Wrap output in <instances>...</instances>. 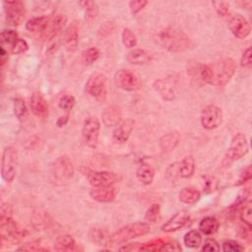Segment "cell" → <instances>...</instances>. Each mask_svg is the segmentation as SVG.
<instances>
[{"mask_svg":"<svg viewBox=\"0 0 252 252\" xmlns=\"http://www.w3.org/2000/svg\"><path fill=\"white\" fill-rule=\"evenodd\" d=\"M158 42L170 52H181L192 44L191 38L183 31L176 28H165L158 33Z\"/></svg>","mask_w":252,"mask_h":252,"instance_id":"1","label":"cell"},{"mask_svg":"<svg viewBox=\"0 0 252 252\" xmlns=\"http://www.w3.org/2000/svg\"><path fill=\"white\" fill-rule=\"evenodd\" d=\"M211 79L210 85L222 87L232 78L236 71L235 61L231 58H223L208 65Z\"/></svg>","mask_w":252,"mask_h":252,"instance_id":"2","label":"cell"},{"mask_svg":"<svg viewBox=\"0 0 252 252\" xmlns=\"http://www.w3.org/2000/svg\"><path fill=\"white\" fill-rule=\"evenodd\" d=\"M151 227L147 222H134L121 227L112 235L113 244H122L131 239L146 235L150 232Z\"/></svg>","mask_w":252,"mask_h":252,"instance_id":"3","label":"cell"},{"mask_svg":"<svg viewBox=\"0 0 252 252\" xmlns=\"http://www.w3.org/2000/svg\"><path fill=\"white\" fill-rule=\"evenodd\" d=\"M50 175L53 181L63 184L68 182L74 175L72 160L65 156L57 158L50 165Z\"/></svg>","mask_w":252,"mask_h":252,"instance_id":"4","label":"cell"},{"mask_svg":"<svg viewBox=\"0 0 252 252\" xmlns=\"http://www.w3.org/2000/svg\"><path fill=\"white\" fill-rule=\"evenodd\" d=\"M249 151V144L246 136L243 133L235 134L230 142V146L225 154L223 164L228 165L229 163L240 159Z\"/></svg>","mask_w":252,"mask_h":252,"instance_id":"5","label":"cell"},{"mask_svg":"<svg viewBox=\"0 0 252 252\" xmlns=\"http://www.w3.org/2000/svg\"><path fill=\"white\" fill-rule=\"evenodd\" d=\"M18 163V153L12 146L6 147L2 154L1 175L5 182L11 183L16 175Z\"/></svg>","mask_w":252,"mask_h":252,"instance_id":"6","label":"cell"},{"mask_svg":"<svg viewBox=\"0 0 252 252\" xmlns=\"http://www.w3.org/2000/svg\"><path fill=\"white\" fill-rule=\"evenodd\" d=\"M113 80L117 88L126 92H136L142 87V82L139 77L128 69L116 71Z\"/></svg>","mask_w":252,"mask_h":252,"instance_id":"7","label":"cell"},{"mask_svg":"<svg viewBox=\"0 0 252 252\" xmlns=\"http://www.w3.org/2000/svg\"><path fill=\"white\" fill-rule=\"evenodd\" d=\"M5 7V21L8 26L17 27L25 19L26 10L25 5L20 0L14 1H4Z\"/></svg>","mask_w":252,"mask_h":252,"instance_id":"8","label":"cell"},{"mask_svg":"<svg viewBox=\"0 0 252 252\" xmlns=\"http://www.w3.org/2000/svg\"><path fill=\"white\" fill-rule=\"evenodd\" d=\"M100 123L96 117H88L82 128V138L84 143L90 148H96L98 143Z\"/></svg>","mask_w":252,"mask_h":252,"instance_id":"9","label":"cell"},{"mask_svg":"<svg viewBox=\"0 0 252 252\" xmlns=\"http://www.w3.org/2000/svg\"><path fill=\"white\" fill-rule=\"evenodd\" d=\"M87 93L97 100H103L106 96V77L101 73L93 74L87 84Z\"/></svg>","mask_w":252,"mask_h":252,"instance_id":"10","label":"cell"},{"mask_svg":"<svg viewBox=\"0 0 252 252\" xmlns=\"http://www.w3.org/2000/svg\"><path fill=\"white\" fill-rule=\"evenodd\" d=\"M0 235L2 241L15 243L23 237V231L11 217L0 218Z\"/></svg>","mask_w":252,"mask_h":252,"instance_id":"11","label":"cell"},{"mask_svg":"<svg viewBox=\"0 0 252 252\" xmlns=\"http://www.w3.org/2000/svg\"><path fill=\"white\" fill-rule=\"evenodd\" d=\"M84 174L86 175L89 183L93 187L113 185L119 180V176L114 172H110V171H95V170L86 169Z\"/></svg>","mask_w":252,"mask_h":252,"instance_id":"12","label":"cell"},{"mask_svg":"<svg viewBox=\"0 0 252 252\" xmlns=\"http://www.w3.org/2000/svg\"><path fill=\"white\" fill-rule=\"evenodd\" d=\"M202 126L207 130H212L219 127L222 121L221 109L214 104L206 106L201 113L200 118Z\"/></svg>","mask_w":252,"mask_h":252,"instance_id":"13","label":"cell"},{"mask_svg":"<svg viewBox=\"0 0 252 252\" xmlns=\"http://www.w3.org/2000/svg\"><path fill=\"white\" fill-rule=\"evenodd\" d=\"M187 73L193 82L197 85L203 86L210 84L211 74L209 66L196 61H190L187 65Z\"/></svg>","mask_w":252,"mask_h":252,"instance_id":"14","label":"cell"},{"mask_svg":"<svg viewBox=\"0 0 252 252\" xmlns=\"http://www.w3.org/2000/svg\"><path fill=\"white\" fill-rule=\"evenodd\" d=\"M227 26L231 33L240 39L247 37L251 32V27L249 22L239 14L229 16Z\"/></svg>","mask_w":252,"mask_h":252,"instance_id":"15","label":"cell"},{"mask_svg":"<svg viewBox=\"0 0 252 252\" xmlns=\"http://www.w3.org/2000/svg\"><path fill=\"white\" fill-rule=\"evenodd\" d=\"M135 127V121L131 118L121 121L114 129L112 140L116 144H124L128 141L132 131Z\"/></svg>","mask_w":252,"mask_h":252,"instance_id":"16","label":"cell"},{"mask_svg":"<svg viewBox=\"0 0 252 252\" xmlns=\"http://www.w3.org/2000/svg\"><path fill=\"white\" fill-rule=\"evenodd\" d=\"M89 238L90 240L100 247H108L112 245V235L109 232L101 227V226H93L89 230Z\"/></svg>","mask_w":252,"mask_h":252,"instance_id":"17","label":"cell"},{"mask_svg":"<svg viewBox=\"0 0 252 252\" xmlns=\"http://www.w3.org/2000/svg\"><path fill=\"white\" fill-rule=\"evenodd\" d=\"M79 42V26L77 22L70 24L63 33V44L70 53L77 49Z\"/></svg>","mask_w":252,"mask_h":252,"instance_id":"18","label":"cell"},{"mask_svg":"<svg viewBox=\"0 0 252 252\" xmlns=\"http://www.w3.org/2000/svg\"><path fill=\"white\" fill-rule=\"evenodd\" d=\"M117 194V190L113 185L93 187L90 191V196L92 199L100 203H110L112 202Z\"/></svg>","mask_w":252,"mask_h":252,"instance_id":"19","label":"cell"},{"mask_svg":"<svg viewBox=\"0 0 252 252\" xmlns=\"http://www.w3.org/2000/svg\"><path fill=\"white\" fill-rule=\"evenodd\" d=\"M190 221V216L186 212H178L161 225L164 232H173L184 227Z\"/></svg>","mask_w":252,"mask_h":252,"instance_id":"20","label":"cell"},{"mask_svg":"<svg viewBox=\"0 0 252 252\" xmlns=\"http://www.w3.org/2000/svg\"><path fill=\"white\" fill-rule=\"evenodd\" d=\"M154 89L164 100H172L175 97L174 81L169 78L158 79L154 83Z\"/></svg>","mask_w":252,"mask_h":252,"instance_id":"21","label":"cell"},{"mask_svg":"<svg viewBox=\"0 0 252 252\" xmlns=\"http://www.w3.org/2000/svg\"><path fill=\"white\" fill-rule=\"evenodd\" d=\"M30 107L32 112L37 117L44 118L48 115V103L43 95L38 92H34L32 94L30 101Z\"/></svg>","mask_w":252,"mask_h":252,"instance_id":"22","label":"cell"},{"mask_svg":"<svg viewBox=\"0 0 252 252\" xmlns=\"http://www.w3.org/2000/svg\"><path fill=\"white\" fill-rule=\"evenodd\" d=\"M67 23V17L62 14H57L55 15L51 20H49L48 26L45 30L44 37L49 40L54 38L63 29L65 24Z\"/></svg>","mask_w":252,"mask_h":252,"instance_id":"23","label":"cell"},{"mask_svg":"<svg viewBox=\"0 0 252 252\" xmlns=\"http://www.w3.org/2000/svg\"><path fill=\"white\" fill-rule=\"evenodd\" d=\"M121 109L117 105L107 106L101 113L102 122L106 127H116L121 122Z\"/></svg>","mask_w":252,"mask_h":252,"instance_id":"24","label":"cell"},{"mask_svg":"<svg viewBox=\"0 0 252 252\" xmlns=\"http://www.w3.org/2000/svg\"><path fill=\"white\" fill-rule=\"evenodd\" d=\"M180 141V134L177 131H171L160 137L158 145L165 153L172 152Z\"/></svg>","mask_w":252,"mask_h":252,"instance_id":"25","label":"cell"},{"mask_svg":"<svg viewBox=\"0 0 252 252\" xmlns=\"http://www.w3.org/2000/svg\"><path fill=\"white\" fill-rule=\"evenodd\" d=\"M152 58L150 52L142 48H134L126 54V60L134 65L147 64Z\"/></svg>","mask_w":252,"mask_h":252,"instance_id":"26","label":"cell"},{"mask_svg":"<svg viewBox=\"0 0 252 252\" xmlns=\"http://www.w3.org/2000/svg\"><path fill=\"white\" fill-rule=\"evenodd\" d=\"M56 251H77L79 250L75 239L69 234H63L56 237L54 242Z\"/></svg>","mask_w":252,"mask_h":252,"instance_id":"27","label":"cell"},{"mask_svg":"<svg viewBox=\"0 0 252 252\" xmlns=\"http://www.w3.org/2000/svg\"><path fill=\"white\" fill-rule=\"evenodd\" d=\"M136 175L138 180L144 185H150L155 177V169L149 163L143 162L141 163L136 171Z\"/></svg>","mask_w":252,"mask_h":252,"instance_id":"28","label":"cell"},{"mask_svg":"<svg viewBox=\"0 0 252 252\" xmlns=\"http://www.w3.org/2000/svg\"><path fill=\"white\" fill-rule=\"evenodd\" d=\"M49 23V19L47 17H34L30 19L26 24V29L31 32H44Z\"/></svg>","mask_w":252,"mask_h":252,"instance_id":"29","label":"cell"},{"mask_svg":"<svg viewBox=\"0 0 252 252\" xmlns=\"http://www.w3.org/2000/svg\"><path fill=\"white\" fill-rule=\"evenodd\" d=\"M219 226H220L219 220L213 216L205 217L199 222L200 231L206 235H211L217 232V230L219 229Z\"/></svg>","mask_w":252,"mask_h":252,"instance_id":"30","label":"cell"},{"mask_svg":"<svg viewBox=\"0 0 252 252\" xmlns=\"http://www.w3.org/2000/svg\"><path fill=\"white\" fill-rule=\"evenodd\" d=\"M201 198V193L194 187H185L181 189L178 194V199L180 202L188 205L197 203Z\"/></svg>","mask_w":252,"mask_h":252,"instance_id":"31","label":"cell"},{"mask_svg":"<svg viewBox=\"0 0 252 252\" xmlns=\"http://www.w3.org/2000/svg\"><path fill=\"white\" fill-rule=\"evenodd\" d=\"M195 171V160L192 156L185 157L178 162V174L182 178H190Z\"/></svg>","mask_w":252,"mask_h":252,"instance_id":"32","label":"cell"},{"mask_svg":"<svg viewBox=\"0 0 252 252\" xmlns=\"http://www.w3.org/2000/svg\"><path fill=\"white\" fill-rule=\"evenodd\" d=\"M79 4L82 6V8L85 11V17L87 21H94L97 14H98V6L94 1L85 0L79 2Z\"/></svg>","mask_w":252,"mask_h":252,"instance_id":"33","label":"cell"},{"mask_svg":"<svg viewBox=\"0 0 252 252\" xmlns=\"http://www.w3.org/2000/svg\"><path fill=\"white\" fill-rule=\"evenodd\" d=\"M183 242L189 248H198L202 243V235L198 230L192 229L184 235Z\"/></svg>","mask_w":252,"mask_h":252,"instance_id":"34","label":"cell"},{"mask_svg":"<svg viewBox=\"0 0 252 252\" xmlns=\"http://www.w3.org/2000/svg\"><path fill=\"white\" fill-rule=\"evenodd\" d=\"M100 56V51L97 47H90L82 52V61L86 65H92Z\"/></svg>","mask_w":252,"mask_h":252,"instance_id":"35","label":"cell"},{"mask_svg":"<svg viewBox=\"0 0 252 252\" xmlns=\"http://www.w3.org/2000/svg\"><path fill=\"white\" fill-rule=\"evenodd\" d=\"M18 33L13 31V30H4L1 32V37H0V41H1V46L5 47L6 45H10L11 47L13 46V44L18 40Z\"/></svg>","mask_w":252,"mask_h":252,"instance_id":"36","label":"cell"},{"mask_svg":"<svg viewBox=\"0 0 252 252\" xmlns=\"http://www.w3.org/2000/svg\"><path fill=\"white\" fill-rule=\"evenodd\" d=\"M121 37H122V42H123L125 47L133 48V47L136 46V44H137V37H136L135 33L129 28L123 29Z\"/></svg>","mask_w":252,"mask_h":252,"instance_id":"37","label":"cell"},{"mask_svg":"<svg viewBox=\"0 0 252 252\" xmlns=\"http://www.w3.org/2000/svg\"><path fill=\"white\" fill-rule=\"evenodd\" d=\"M240 218L245 225L251 227L252 226V207L251 202H245L240 211Z\"/></svg>","mask_w":252,"mask_h":252,"instance_id":"38","label":"cell"},{"mask_svg":"<svg viewBox=\"0 0 252 252\" xmlns=\"http://www.w3.org/2000/svg\"><path fill=\"white\" fill-rule=\"evenodd\" d=\"M14 113L17 116V118L19 120L24 119L27 114H28V109H27V105L24 101L23 98L21 97H17L14 100Z\"/></svg>","mask_w":252,"mask_h":252,"instance_id":"39","label":"cell"},{"mask_svg":"<svg viewBox=\"0 0 252 252\" xmlns=\"http://www.w3.org/2000/svg\"><path fill=\"white\" fill-rule=\"evenodd\" d=\"M32 222L36 229H38V230L45 229L46 226H48V222H49L48 216L46 214H44V212L35 213L32 218Z\"/></svg>","mask_w":252,"mask_h":252,"instance_id":"40","label":"cell"},{"mask_svg":"<svg viewBox=\"0 0 252 252\" xmlns=\"http://www.w3.org/2000/svg\"><path fill=\"white\" fill-rule=\"evenodd\" d=\"M160 207L158 204H153L145 214V220L147 222H156L159 218Z\"/></svg>","mask_w":252,"mask_h":252,"instance_id":"41","label":"cell"},{"mask_svg":"<svg viewBox=\"0 0 252 252\" xmlns=\"http://www.w3.org/2000/svg\"><path fill=\"white\" fill-rule=\"evenodd\" d=\"M75 97L71 94H64L62 95L60 98H59V101H58V105L61 109L65 110V111H70L74 105H75Z\"/></svg>","mask_w":252,"mask_h":252,"instance_id":"42","label":"cell"},{"mask_svg":"<svg viewBox=\"0 0 252 252\" xmlns=\"http://www.w3.org/2000/svg\"><path fill=\"white\" fill-rule=\"evenodd\" d=\"M212 5L214 6L216 12L220 16V17H229V5L227 2L224 1H213Z\"/></svg>","mask_w":252,"mask_h":252,"instance_id":"43","label":"cell"},{"mask_svg":"<svg viewBox=\"0 0 252 252\" xmlns=\"http://www.w3.org/2000/svg\"><path fill=\"white\" fill-rule=\"evenodd\" d=\"M222 250L224 252H240L244 250V247L235 240H225L222 242Z\"/></svg>","mask_w":252,"mask_h":252,"instance_id":"44","label":"cell"},{"mask_svg":"<svg viewBox=\"0 0 252 252\" xmlns=\"http://www.w3.org/2000/svg\"><path fill=\"white\" fill-rule=\"evenodd\" d=\"M29 49L28 42L23 38H18V40L11 47V52L13 54H22Z\"/></svg>","mask_w":252,"mask_h":252,"instance_id":"45","label":"cell"},{"mask_svg":"<svg viewBox=\"0 0 252 252\" xmlns=\"http://www.w3.org/2000/svg\"><path fill=\"white\" fill-rule=\"evenodd\" d=\"M218 179L214 176H208L206 177L205 184H204V192L205 193H212L213 191L217 190L218 188Z\"/></svg>","mask_w":252,"mask_h":252,"instance_id":"46","label":"cell"},{"mask_svg":"<svg viewBox=\"0 0 252 252\" xmlns=\"http://www.w3.org/2000/svg\"><path fill=\"white\" fill-rule=\"evenodd\" d=\"M160 251H182L181 246L174 240H163Z\"/></svg>","mask_w":252,"mask_h":252,"instance_id":"47","label":"cell"},{"mask_svg":"<svg viewBox=\"0 0 252 252\" xmlns=\"http://www.w3.org/2000/svg\"><path fill=\"white\" fill-rule=\"evenodd\" d=\"M148 4V1L146 0H132L129 2V8L132 14H138L140 11H142L145 6Z\"/></svg>","mask_w":252,"mask_h":252,"instance_id":"48","label":"cell"},{"mask_svg":"<svg viewBox=\"0 0 252 252\" xmlns=\"http://www.w3.org/2000/svg\"><path fill=\"white\" fill-rule=\"evenodd\" d=\"M252 177V169H251V165H247L243 170L242 172L240 173V176L237 180V182L235 183L236 186H239V185H242L244 184L245 182L249 181Z\"/></svg>","mask_w":252,"mask_h":252,"instance_id":"49","label":"cell"},{"mask_svg":"<svg viewBox=\"0 0 252 252\" xmlns=\"http://www.w3.org/2000/svg\"><path fill=\"white\" fill-rule=\"evenodd\" d=\"M220 250V245L214 238H207L203 244L202 251H208V252H215Z\"/></svg>","mask_w":252,"mask_h":252,"instance_id":"50","label":"cell"},{"mask_svg":"<svg viewBox=\"0 0 252 252\" xmlns=\"http://www.w3.org/2000/svg\"><path fill=\"white\" fill-rule=\"evenodd\" d=\"M19 251H49L48 248L46 247H43V246H40L39 244L37 243H26L25 245L21 246L18 248Z\"/></svg>","mask_w":252,"mask_h":252,"instance_id":"51","label":"cell"},{"mask_svg":"<svg viewBox=\"0 0 252 252\" xmlns=\"http://www.w3.org/2000/svg\"><path fill=\"white\" fill-rule=\"evenodd\" d=\"M240 65L244 68L251 67V48L248 47L242 54L240 59Z\"/></svg>","mask_w":252,"mask_h":252,"instance_id":"52","label":"cell"},{"mask_svg":"<svg viewBox=\"0 0 252 252\" xmlns=\"http://www.w3.org/2000/svg\"><path fill=\"white\" fill-rule=\"evenodd\" d=\"M166 177L168 179H175L177 176H179L178 174V162H174L172 164H170L167 169H166Z\"/></svg>","mask_w":252,"mask_h":252,"instance_id":"53","label":"cell"},{"mask_svg":"<svg viewBox=\"0 0 252 252\" xmlns=\"http://www.w3.org/2000/svg\"><path fill=\"white\" fill-rule=\"evenodd\" d=\"M12 215V206L8 203H3L0 208V218H8Z\"/></svg>","mask_w":252,"mask_h":252,"instance_id":"54","label":"cell"},{"mask_svg":"<svg viewBox=\"0 0 252 252\" xmlns=\"http://www.w3.org/2000/svg\"><path fill=\"white\" fill-rule=\"evenodd\" d=\"M112 26H113V24L110 23V22L104 23V25H103V26L100 28V30L98 31V34L101 35L102 37L108 35V34L111 32V31H112Z\"/></svg>","mask_w":252,"mask_h":252,"instance_id":"55","label":"cell"},{"mask_svg":"<svg viewBox=\"0 0 252 252\" xmlns=\"http://www.w3.org/2000/svg\"><path fill=\"white\" fill-rule=\"evenodd\" d=\"M8 60V51L5 49V47L0 46V61H1V66H4L6 61Z\"/></svg>","mask_w":252,"mask_h":252,"instance_id":"56","label":"cell"},{"mask_svg":"<svg viewBox=\"0 0 252 252\" xmlns=\"http://www.w3.org/2000/svg\"><path fill=\"white\" fill-rule=\"evenodd\" d=\"M68 118H69V114H66L65 116H61V117H59V118L57 119V121H56V125H57L58 127H62V126H64V125L67 123Z\"/></svg>","mask_w":252,"mask_h":252,"instance_id":"57","label":"cell"}]
</instances>
